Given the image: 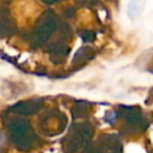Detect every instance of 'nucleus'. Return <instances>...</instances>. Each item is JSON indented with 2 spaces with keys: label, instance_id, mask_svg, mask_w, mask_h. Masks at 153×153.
<instances>
[{
  "label": "nucleus",
  "instance_id": "1",
  "mask_svg": "<svg viewBox=\"0 0 153 153\" xmlns=\"http://www.w3.org/2000/svg\"><path fill=\"white\" fill-rule=\"evenodd\" d=\"M57 27V19L55 13L51 10H47L38 19L32 35H31V39L36 45H41L43 44L51 35L53 32L56 30Z\"/></svg>",
  "mask_w": 153,
  "mask_h": 153
},
{
  "label": "nucleus",
  "instance_id": "3",
  "mask_svg": "<svg viewBox=\"0 0 153 153\" xmlns=\"http://www.w3.org/2000/svg\"><path fill=\"white\" fill-rule=\"evenodd\" d=\"M14 31V25L10 19V13L6 8L0 7V35L10 36Z\"/></svg>",
  "mask_w": 153,
  "mask_h": 153
},
{
  "label": "nucleus",
  "instance_id": "5",
  "mask_svg": "<svg viewBox=\"0 0 153 153\" xmlns=\"http://www.w3.org/2000/svg\"><path fill=\"white\" fill-rule=\"evenodd\" d=\"M41 1L44 2V4H47V5H53V4H56V2H59L61 0H41Z\"/></svg>",
  "mask_w": 153,
  "mask_h": 153
},
{
  "label": "nucleus",
  "instance_id": "2",
  "mask_svg": "<svg viewBox=\"0 0 153 153\" xmlns=\"http://www.w3.org/2000/svg\"><path fill=\"white\" fill-rule=\"evenodd\" d=\"M10 130L12 141L18 148L25 151L31 146L33 133L27 122L23 120H14L10 124Z\"/></svg>",
  "mask_w": 153,
  "mask_h": 153
},
{
  "label": "nucleus",
  "instance_id": "4",
  "mask_svg": "<svg viewBox=\"0 0 153 153\" xmlns=\"http://www.w3.org/2000/svg\"><path fill=\"white\" fill-rule=\"evenodd\" d=\"M38 100H30V102H23V103H19L17 104L16 106L11 108L12 111L17 112V114H24V115H27V114H33L36 112V110L38 109Z\"/></svg>",
  "mask_w": 153,
  "mask_h": 153
}]
</instances>
